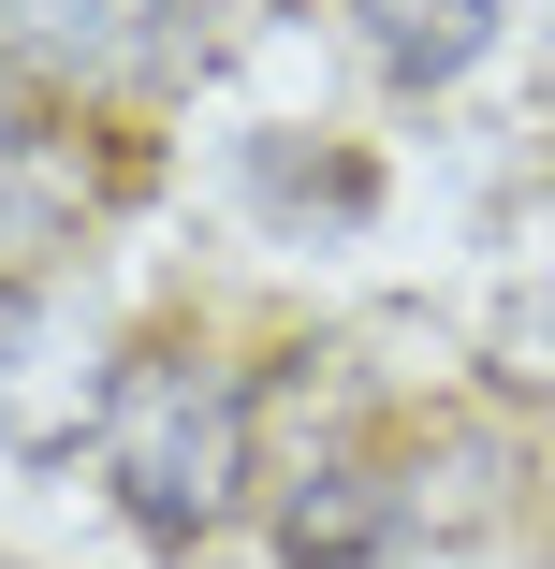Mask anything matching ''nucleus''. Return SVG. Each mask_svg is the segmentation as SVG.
I'll return each instance as SVG.
<instances>
[{"label":"nucleus","instance_id":"nucleus-1","mask_svg":"<svg viewBox=\"0 0 555 569\" xmlns=\"http://www.w3.org/2000/svg\"><path fill=\"white\" fill-rule=\"evenodd\" d=\"M102 468H118V511L161 540V555H190V540H219L235 526V497H249V380L219 366V351H147L132 380H118V409H102Z\"/></svg>","mask_w":555,"mask_h":569},{"label":"nucleus","instance_id":"nucleus-2","mask_svg":"<svg viewBox=\"0 0 555 569\" xmlns=\"http://www.w3.org/2000/svg\"><path fill=\"white\" fill-rule=\"evenodd\" d=\"M102 409H118V366H102V336L30 292V278H0V452L16 468H59V452L102 438Z\"/></svg>","mask_w":555,"mask_h":569},{"label":"nucleus","instance_id":"nucleus-3","mask_svg":"<svg viewBox=\"0 0 555 569\" xmlns=\"http://www.w3.org/2000/svg\"><path fill=\"white\" fill-rule=\"evenodd\" d=\"M161 0H0V44L44 59V73H147L161 59Z\"/></svg>","mask_w":555,"mask_h":569},{"label":"nucleus","instance_id":"nucleus-4","mask_svg":"<svg viewBox=\"0 0 555 569\" xmlns=\"http://www.w3.org/2000/svg\"><path fill=\"white\" fill-rule=\"evenodd\" d=\"M380 540H395L380 468H337V452H321V468L278 497V555H293V569H351V555H380Z\"/></svg>","mask_w":555,"mask_h":569},{"label":"nucleus","instance_id":"nucleus-5","mask_svg":"<svg viewBox=\"0 0 555 569\" xmlns=\"http://www.w3.org/2000/svg\"><path fill=\"white\" fill-rule=\"evenodd\" d=\"M351 30L395 88H438V73H468L497 44V0H351Z\"/></svg>","mask_w":555,"mask_h":569},{"label":"nucleus","instance_id":"nucleus-6","mask_svg":"<svg viewBox=\"0 0 555 569\" xmlns=\"http://www.w3.org/2000/svg\"><path fill=\"white\" fill-rule=\"evenodd\" d=\"M73 219H88V176H73L44 132H0V278H16V263H44Z\"/></svg>","mask_w":555,"mask_h":569},{"label":"nucleus","instance_id":"nucleus-7","mask_svg":"<svg viewBox=\"0 0 555 569\" xmlns=\"http://www.w3.org/2000/svg\"><path fill=\"white\" fill-rule=\"evenodd\" d=\"M0 132H30V102H16V44H0Z\"/></svg>","mask_w":555,"mask_h":569}]
</instances>
